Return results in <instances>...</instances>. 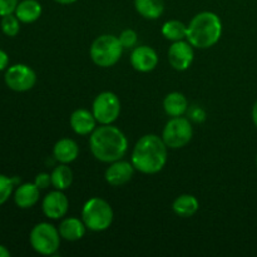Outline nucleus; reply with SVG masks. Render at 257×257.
<instances>
[{
	"label": "nucleus",
	"instance_id": "f257e3e1",
	"mask_svg": "<svg viewBox=\"0 0 257 257\" xmlns=\"http://www.w3.org/2000/svg\"><path fill=\"white\" fill-rule=\"evenodd\" d=\"M89 148L95 160L112 163L124 157L128 151V140L118 127L100 124L89 135Z\"/></svg>",
	"mask_w": 257,
	"mask_h": 257
},
{
	"label": "nucleus",
	"instance_id": "f03ea898",
	"mask_svg": "<svg viewBox=\"0 0 257 257\" xmlns=\"http://www.w3.org/2000/svg\"><path fill=\"white\" fill-rule=\"evenodd\" d=\"M168 147L162 137L146 135L137 141L131 155V162L136 171L143 175H156L167 163Z\"/></svg>",
	"mask_w": 257,
	"mask_h": 257
},
{
	"label": "nucleus",
	"instance_id": "7ed1b4c3",
	"mask_svg": "<svg viewBox=\"0 0 257 257\" xmlns=\"http://www.w3.org/2000/svg\"><path fill=\"white\" fill-rule=\"evenodd\" d=\"M222 37V22L212 12H201L196 14L187 25V42L193 48L208 49L217 44Z\"/></svg>",
	"mask_w": 257,
	"mask_h": 257
},
{
	"label": "nucleus",
	"instance_id": "20e7f679",
	"mask_svg": "<svg viewBox=\"0 0 257 257\" xmlns=\"http://www.w3.org/2000/svg\"><path fill=\"white\" fill-rule=\"evenodd\" d=\"M114 212L109 203L100 197L89 198L82 208V220L93 232H103L113 223Z\"/></svg>",
	"mask_w": 257,
	"mask_h": 257
},
{
	"label": "nucleus",
	"instance_id": "39448f33",
	"mask_svg": "<svg viewBox=\"0 0 257 257\" xmlns=\"http://www.w3.org/2000/svg\"><path fill=\"white\" fill-rule=\"evenodd\" d=\"M124 48L119 38L113 34H103L94 39L89 49L92 62L100 68H109L119 62Z\"/></svg>",
	"mask_w": 257,
	"mask_h": 257
},
{
	"label": "nucleus",
	"instance_id": "423d86ee",
	"mask_svg": "<svg viewBox=\"0 0 257 257\" xmlns=\"http://www.w3.org/2000/svg\"><path fill=\"white\" fill-rule=\"evenodd\" d=\"M59 230L49 222L37 223L32 228L29 235L30 246L35 252L44 256L54 255L60 247Z\"/></svg>",
	"mask_w": 257,
	"mask_h": 257
},
{
	"label": "nucleus",
	"instance_id": "0eeeda50",
	"mask_svg": "<svg viewBox=\"0 0 257 257\" xmlns=\"http://www.w3.org/2000/svg\"><path fill=\"white\" fill-rule=\"evenodd\" d=\"M193 137V128L191 120L185 117H172L162 132V140L168 148L178 150L183 148L191 142Z\"/></svg>",
	"mask_w": 257,
	"mask_h": 257
},
{
	"label": "nucleus",
	"instance_id": "6e6552de",
	"mask_svg": "<svg viewBox=\"0 0 257 257\" xmlns=\"http://www.w3.org/2000/svg\"><path fill=\"white\" fill-rule=\"evenodd\" d=\"M92 113L99 124H112L120 114V100L113 92H102L94 98Z\"/></svg>",
	"mask_w": 257,
	"mask_h": 257
},
{
	"label": "nucleus",
	"instance_id": "1a4fd4ad",
	"mask_svg": "<svg viewBox=\"0 0 257 257\" xmlns=\"http://www.w3.org/2000/svg\"><path fill=\"white\" fill-rule=\"evenodd\" d=\"M5 84L14 92H28L37 83V74L27 64H14L8 67L4 75Z\"/></svg>",
	"mask_w": 257,
	"mask_h": 257
},
{
	"label": "nucleus",
	"instance_id": "9d476101",
	"mask_svg": "<svg viewBox=\"0 0 257 257\" xmlns=\"http://www.w3.org/2000/svg\"><path fill=\"white\" fill-rule=\"evenodd\" d=\"M193 59H195V52L190 42L186 40L173 42L168 49V62L171 67L178 72L187 70L192 65Z\"/></svg>",
	"mask_w": 257,
	"mask_h": 257
},
{
	"label": "nucleus",
	"instance_id": "9b49d317",
	"mask_svg": "<svg viewBox=\"0 0 257 257\" xmlns=\"http://www.w3.org/2000/svg\"><path fill=\"white\" fill-rule=\"evenodd\" d=\"M43 213L50 220H60L69 210V200L60 190L47 193L42 202Z\"/></svg>",
	"mask_w": 257,
	"mask_h": 257
},
{
	"label": "nucleus",
	"instance_id": "f8f14e48",
	"mask_svg": "<svg viewBox=\"0 0 257 257\" xmlns=\"http://www.w3.org/2000/svg\"><path fill=\"white\" fill-rule=\"evenodd\" d=\"M136 168L133 167L132 162L118 160L109 163V167L105 170L104 178L108 185L113 186V187H119L132 180Z\"/></svg>",
	"mask_w": 257,
	"mask_h": 257
},
{
	"label": "nucleus",
	"instance_id": "ddd939ff",
	"mask_svg": "<svg viewBox=\"0 0 257 257\" xmlns=\"http://www.w3.org/2000/svg\"><path fill=\"white\" fill-rule=\"evenodd\" d=\"M131 64L137 72H152L158 65V55L153 48L148 45H140L133 48L131 53Z\"/></svg>",
	"mask_w": 257,
	"mask_h": 257
},
{
	"label": "nucleus",
	"instance_id": "4468645a",
	"mask_svg": "<svg viewBox=\"0 0 257 257\" xmlns=\"http://www.w3.org/2000/svg\"><path fill=\"white\" fill-rule=\"evenodd\" d=\"M97 123L92 110L84 108L75 109L69 118V124L73 132L79 136H89L97 128Z\"/></svg>",
	"mask_w": 257,
	"mask_h": 257
},
{
	"label": "nucleus",
	"instance_id": "2eb2a0df",
	"mask_svg": "<svg viewBox=\"0 0 257 257\" xmlns=\"http://www.w3.org/2000/svg\"><path fill=\"white\" fill-rule=\"evenodd\" d=\"M40 197V188L34 182L22 183L18 185L17 190L14 191V202L19 208L27 210L37 205Z\"/></svg>",
	"mask_w": 257,
	"mask_h": 257
},
{
	"label": "nucleus",
	"instance_id": "dca6fc26",
	"mask_svg": "<svg viewBox=\"0 0 257 257\" xmlns=\"http://www.w3.org/2000/svg\"><path fill=\"white\" fill-rule=\"evenodd\" d=\"M79 156V146L72 138H62L58 141L53 148V157L59 163H69L74 162Z\"/></svg>",
	"mask_w": 257,
	"mask_h": 257
},
{
	"label": "nucleus",
	"instance_id": "f3484780",
	"mask_svg": "<svg viewBox=\"0 0 257 257\" xmlns=\"http://www.w3.org/2000/svg\"><path fill=\"white\" fill-rule=\"evenodd\" d=\"M58 230H59L60 237L63 240L74 242V241H79L84 237L88 228L83 220H79L77 217H67L60 222Z\"/></svg>",
	"mask_w": 257,
	"mask_h": 257
},
{
	"label": "nucleus",
	"instance_id": "a211bd4d",
	"mask_svg": "<svg viewBox=\"0 0 257 257\" xmlns=\"http://www.w3.org/2000/svg\"><path fill=\"white\" fill-rule=\"evenodd\" d=\"M163 109L170 117H181L188 110V100L182 93H168L163 99Z\"/></svg>",
	"mask_w": 257,
	"mask_h": 257
},
{
	"label": "nucleus",
	"instance_id": "6ab92c4d",
	"mask_svg": "<svg viewBox=\"0 0 257 257\" xmlns=\"http://www.w3.org/2000/svg\"><path fill=\"white\" fill-rule=\"evenodd\" d=\"M42 5L37 0H23L19 2L14 14L17 15L18 19L25 24L37 22L42 15Z\"/></svg>",
	"mask_w": 257,
	"mask_h": 257
},
{
	"label": "nucleus",
	"instance_id": "aec40b11",
	"mask_svg": "<svg viewBox=\"0 0 257 257\" xmlns=\"http://www.w3.org/2000/svg\"><path fill=\"white\" fill-rule=\"evenodd\" d=\"M198 208H200V202L195 196L190 193L178 196L172 203L173 212L180 217H192L197 213Z\"/></svg>",
	"mask_w": 257,
	"mask_h": 257
},
{
	"label": "nucleus",
	"instance_id": "412c9836",
	"mask_svg": "<svg viewBox=\"0 0 257 257\" xmlns=\"http://www.w3.org/2000/svg\"><path fill=\"white\" fill-rule=\"evenodd\" d=\"M135 7L138 14L148 20H156L165 12L163 0H135Z\"/></svg>",
	"mask_w": 257,
	"mask_h": 257
},
{
	"label": "nucleus",
	"instance_id": "4be33fe9",
	"mask_svg": "<svg viewBox=\"0 0 257 257\" xmlns=\"http://www.w3.org/2000/svg\"><path fill=\"white\" fill-rule=\"evenodd\" d=\"M52 176V186L55 190L65 191L73 183V171L65 163H60L50 173Z\"/></svg>",
	"mask_w": 257,
	"mask_h": 257
},
{
	"label": "nucleus",
	"instance_id": "5701e85b",
	"mask_svg": "<svg viewBox=\"0 0 257 257\" xmlns=\"http://www.w3.org/2000/svg\"><path fill=\"white\" fill-rule=\"evenodd\" d=\"M162 35L172 43L185 40L187 37V25L180 20H168L162 25Z\"/></svg>",
	"mask_w": 257,
	"mask_h": 257
},
{
	"label": "nucleus",
	"instance_id": "b1692460",
	"mask_svg": "<svg viewBox=\"0 0 257 257\" xmlns=\"http://www.w3.org/2000/svg\"><path fill=\"white\" fill-rule=\"evenodd\" d=\"M20 180L18 177H8L5 175H0V206L4 205L10 196L14 192V187L19 185Z\"/></svg>",
	"mask_w": 257,
	"mask_h": 257
},
{
	"label": "nucleus",
	"instance_id": "393cba45",
	"mask_svg": "<svg viewBox=\"0 0 257 257\" xmlns=\"http://www.w3.org/2000/svg\"><path fill=\"white\" fill-rule=\"evenodd\" d=\"M20 20L18 19L17 15L13 13V14H8L2 17V23H0V27H2V32L4 33L7 37H17L18 33L20 30Z\"/></svg>",
	"mask_w": 257,
	"mask_h": 257
},
{
	"label": "nucleus",
	"instance_id": "a878e982",
	"mask_svg": "<svg viewBox=\"0 0 257 257\" xmlns=\"http://www.w3.org/2000/svg\"><path fill=\"white\" fill-rule=\"evenodd\" d=\"M119 42L124 49H133L137 45L138 35L133 29H125L119 34Z\"/></svg>",
	"mask_w": 257,
	"mask_h": 257
},
{
	"label": "nucleus",
	"instance_id": "bb28decb",
	"mask_svg": "<svg viewBox=\"0 0 257 257\" xmlns=\"http://www.w3.org/2000/svg\"><path fill=\"white\" fill-rule=\"evenodd\" d=\"M188 119L193 120L196 123H202L206 119V112L198 105H192V107H188Z\"/></svg>",
	"mask_w": 257,
	"mask_h": 257
},
{
	"label": "nucleus",
	"instance_id": "cd10ccee",
	"mask_svg": "<svg viewBox=\"0 0 257 257\" xmlns=\"http://www.w3.org/2000/svg\"><path fill=\"white\" fill-rule=\"evenodd\" d=\"M18 4H19V0H0V17L13 14Z\"/></svg>",
	"mask_w": 257,
	"mask_h": 257
},
{
	"label": "nucleus",
	"instance_id": "c85d7f7f",
	"mask_svg": "<svg viewBox=\"0 0 257 257\" xmlns=\"http://www.w3.org/2000/svg\"><path fill=\"white\" fill-rule=\"evenodd\" d=\"M34 183L40 188V190H47L49 186H52V176L49 173L42 172L39 175H37L35 177Z\"/></svg>",
	"mask_w": 257,
	"mask_h": 257
},
{
	"label": "nucleus",
	"instance_id": "c756f323",
	"mask_svg": "<svg viewBox=\"0 0 257 257\" xmlns=\"http://www.w3.org/2000/svg\"><path fill=\"white\" fill-rule=\"evenodd\" d=\"M8 67H9V55L0 49V72L7 70Z\"/></svg>",
	"mask_w": 257,
	"mask_h": 257
},
{
	"label": "nucleus",
	"instance_id": "7c9ffc66",
	"mask_svg": "<svg viewBox=\"0 0 257 257\" xmlns=\"http://www.w3.org/2000/svg\"><path fill=\"white\" fill-rule=\"evenodd\" d=\"M0 257H10V251L3 245H0Z\"/></svg>",
	"mask_w": 257,
	"mask_h": 257
},
{
	"label": "nucleus",
	"instance_id": "2f4dec72",
	"mask_svg": "<svg viewBox=\"0 0 257 257\" xmlns=\"http://www.w3.org/2000/svg\"><path fill=\"white\" fill-rule=\"evenodd\" d=\"M252 120H253V124H255L257 128V100L252 107Z\"/></svg>",
	"mask_w": 257,
	"mask_h": 257
},
{
	"label": "nucleus",
	"instance_id": "473e14b6",
	"mask_svg": "<svg viewBox=\"0 0 257 257\" xmlns=\"http://www.w3.org/2000/svg\"><path fill=\"white\" fill-rule=\"evenodd\" d=\"M55 3H58V4H62V5H69V4H74L77 0H54Z\"/></svg>",
	"mask_w": 257,
	"mask_h": 257
},
{
	"label": "nucleus",
	"instance_id": "72a5a7b5",
	"mask_svg": "<svg viewBox=\"0 0 257 257\" xmlns=\"http://www.w3.org/2000/svg\"><path fill=\"white\" fill-rule=\"evenodd\" d=\"M256 167H257V157H256Z\"/></svg>",
	"mask_w": 257,
	"mask_h": 257
}]
</instances>
